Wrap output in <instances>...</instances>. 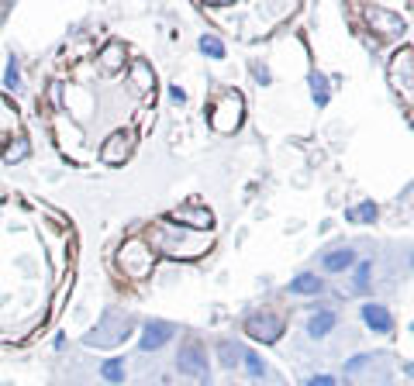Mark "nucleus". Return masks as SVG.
Returning <instances> with one entry per match:
<instances>
[{
	"instance_id": "nucleus-1",
	"label": "nucleus",
	"mask_w": 414,
	"mask_h": 386,
	"mask_svg": "<svg viewBox=\"0 0 414 386\" xmlns=\"http://www.w3.org/2000/svg\"><path fill=\"white\" fill-rule=\"evenodd\" d=\"M152 245L166 256H201L211 245V234L194 232L180 221H159L152 228Z\"/></svg>"
},
{
	"instance_id": "nucleus-2",
	"label": "nucleus",
	"mask_w": 414,
	"mask_h": 386,
	"mask_svg": "<svg viewBox=\"0 0 414 386\" xmlns=\"http://www.w3.org/2000/svg\"><path fill=\"white\" fill-rule=\"evenodd\" d=\"M131 328H135V317H131L128 310L107 307L101 314V321H97V328L83 335V345H86V348H114V345L128 341Z\"/></svg>"
},
{
	"instance_id": "nucleus-3",
	"label": "nucleus",
	"mask_w": 414,
	"mask_h": 386,
	"mask_svg": "<svg viewBox=\"0 0 414 386\" xmlns=\"http://www.w3.org/2000/svg\"><path fill=\"white\" fill-rule=\"evenodd\" d=\"M242 93H235V90H225L221 93V101L218 107L211 110V128L221 131V135H232L238 125H242Z\"/></svg>"
},
{
	"instance_id": "nucleus-4",
	"label": "nucleus",
	"mask_w": 414,
	"mask_h": 386,
	"mask_svg": "<svg viewBox=\"0 0 414 386\" xmlns=\"http://www.w3.org/2000/svg\"><path fill=\"white\" fill-rule=\"evenodd\" d=\"M177 369H180V376L194 380L197 386H207L211 373H207V352L201 348V341H186L183 345L180 356H177Z\"/></svg>"
},
{
	"instance_id": "nucleus-5",
	"label": "nucleus",
	"mask_w": 414,
	"mask_h": 386,
	"mask_svg": "<svg viewBox=\"0 0 414 386\" xmlns=\"http://www.w3.org/2000/svg\"><path fill=\"white\" fill-rule=\"evenodd\" d=\"M245 335L262 341V345H273V341H280L284 338V317H276L273 310H259V314H249L245 317Z\"/></svg>"
},
{
	"instance_id": "nucleus-6",
	"label": "nucleus",
	"mask_w": 414,
	"mask_h": 386,
	"mask_svg": "<svg viewBox=\"0 0 414 386\" xmlns=\"http://www.w3.org/2000/svg\"><path fill=\"white\" fill-rule=\"evenodd\" d=\"M118 262H121V269L128 276H145L152 269V249H145L142 242H128V245H121Z\"/></svg>"
},
{
	"instance_id": "nucleus-7",
	"label": "nucleus",
	"mask_w": 414,
	"mask_h": 386,
	"mask_svg": "<svg viewBox=\"0 0 414 386\" xmlns=\"http://www.w3.org/2000/svg\"><path fill=\"white\" fill-rule=\"evenodd\" d=\"M390 83H393V90H404V97L411 101V49L397 52L393 59H390Z\"/></svg>"
},
{
	"instance_id": "nucleus-8",
	"label": "nucleus",
	"mask_w": 414,
	"mask_h": 386,
	"mask_svg": "<svg viewBox=\"0 0 414 386\" xmlns=\"http://www.w3.org/2000/svg\"><path fill=\"white\" fill-rule=\"evenodd\" d=\"M169 338H173V324H169V321H149V324L142 328L138 348H142V352H155V348H162Z\"/></svg>"
},
{
	"instance_id": "nucleus-9",
	"label": "nucleus",
	"mask_w": 414,
	"mask_h": 386,
	"mask_svg": "<svg viewBox=\"0 0 414 386\" xmlns=\"http://www.w3.org/2000/svg\"><path fill=\"white\" fill-rule=\"evenodd\" d=\"M128 152H131V135L128 131H118V135H111V138L103 142L101 159L107 166H121V162L128 159Z\"/></svg>"
},
{
	"instance_id": "nucleus-10",
	"label": "nucleus",
	"mask_w": 414,
	"mask_h": 386,
	"mask_svg": "<svg viewBox=\"0 0 414 386\" xmlns=\"http://www.w3.org/2000/svg\"><path fill=\"white\" fill-rule=\"evenodd\" d=\"M362 321L373 328V331H380V335H390L393 331V314H390L384 304H362Z\"/></svg>"
},
{
	"instance_id": "nucleus-11",
	"label": "nucleus",
	"mask_w": 414,
	"mask_h": 386,
	"mask_svg": "<svg viewBox=\"0 0 414 386\" xmlns=\"http://www.w3.org/2000/svg\"><path fill=\"white\" fill-rule=\"evenodd\" d=\"M366 18H369V25L376 28V31H384V35H404V28H408L397 14H387V11H380V7H369Z\"/></svg>"
},
{
	"instance_id": "nucleus-12",
	"label": "nucleus",
	"mask_w": 414,
	"mask_h": 386,
	"mask_svg": "<svg viewBox=\"0 0 414 386\" xmlns=\"http://www.w3.org/2000/svg\"><path fill=\"white\" fill-rule=\"evenodd\" d=\"M177 221L186 225V228H194V232H207L211 228V210H204V207H183V210H177Z\"/></svg>"
},
{
	"instance_id": "nucleus-13",
	"label": "nucleus",
	"mask_w": 414,
	"mask_h": 386,
	"mask_svg": "<svg viewBox=\"0 0 414 386\" xmlns=\"http://www.w3.org/2000/svg\"><path fill=\"white\" fill-rule=\"evenodd\" d=\"M352 262H356V252H352V249H335V252H328V256L321 259L325 273H345Z\"/></svg>"
},
{
	"instance_id": "nucleus-14",
	"label": "nucleus",
	"mask_w": 414,
	"mask_h": 386,
	"mask_svg": "<svg viewBox=\"0 0 414 386\" xmlns=\"http://www.w3.org/2000/svg\"><path fill=\"white\" fill-rule=\"evenodd\" d=\"M335 321H338L335 310H318V314L308 321V335L310 338H325L332 328H335Z\"/></svg>"
},
{
	"instance_id": "nucleus-15",
	"label": "nucleus",
	"mask_w": 414,
	"mask_h": 386,
	"mask_svg": "<svg viewBox=\"0 0 414 386\" xmlns=\"http://www.w3.org/2000/svg\"><path fill=\"white\" fill-rule=\"evenodd\" d=\"M290 293H297V297H318L321 293V276L301 273L297 280H290Z\"/></svg>"
},
{
	"instance_id": "nucleus-16",
	"label": "nucleus",
	"mask_w": 414,
	"mask_h": 386,
	"mask_svg": "<svg viewBox=\"0 0 414 386\" xmlns=\"http://www.w3.org/2000/svg\"><path fill=\"white\" fill-rule=\"evenodd\" d=\"M376 214H380V207L373 204V200H362L359 207L345 210V217H349V221H359V225H373V221H376Z\"/></svg>"
},
{
	"instance_id": "nucleus-17",
	"label": "nucleus",
	"mask_w": 414,
	"mask_h": 386,
	"mask_svg": "<svg viewBox=\"0 0 414 386\" xmlns=\"http://www.w3.org/2000/svg\"><path fill=\"white\" fill-rule=\"evenodd\" d=\"M218 356H221V365H228V369H232V365L242 362V348H238L235 341L225 338V341H218Z\"/></svg>"
},
{
	"instance_id": "nucleus-18",
	"label": "nucleus",
	"mask_w": 414,
	"mask_h": 386,
	"mask_svg": "<svg viewBox=\"0 0 414 386\" xmlns=\"http://www.w3.org/2000/svg\"><path fill=\"white\" fill-rule=\"evenodd\" d=\"M101 376L107 383H125V359H107L101 365Z\"/></svg>"
},
{
	"instance_id": "nucleus-19",
	"label": "nucleus",
	"mask_w": 414,
	"mask_h": 386,
	"mask_svg": "<svg viewBox=\"0 0 414 386\" xmlns=\"http://www.w3.org/2000/svg\"><path fill=\"white\" fill-rule=\"evenodd\" d=\"M201 52H204L207 59H225V45L214 35H201Z\"/></svg>"
},
{
	"instance_id": "nucleus-20",
	"label": "nucleus",
	"mask_w": 414,
	"mask_h": 386,
	"mask_svg": "<svg viewBox=\"0 0 414 386\" xmlns=\"http://www.w3.org/2000/svg\"><path fill=\"white\" fill-rule=\"evenodd\" d=\"M310 93H314L318 107H325V103H328V79L321 76V73H314V76H310Z\"/></svg>"
},
{
	"instance_id": "nucleus-21",
	"label": "nucleus",
	"mask_w": 414,
	"mask_h": 386,
	"mask_svg": "<svg viewBox=\"0 0 414 386\" xmlns=\"http://www.w3.org/2000/svg\"><path fill=\"white\" fill-rule=\"evenodd\" d=\"M242 365H245V373H249V376H262V373H266V365H262V359H259L256 352H242Z\"/></svg>"
},
{
	"instance_id": "nucleus-22",
	"label": "nucleus",
	"mask_w": 414,
	"mask_h": 386,
	"mask_svg": "<svg viewBox=\"0 0 414 386\" xmlns=\"http://www.w3.org/2000/svg\"><path fill=\"white\" fill-rule=\"evenodd\" d=\"M369 273H373V262L362 259L359 266H356V290H366V286H369Z\"/></svg>"
},
{
	"instance_id": "nucleus-23",
	"label": "nucleus",
	"mask_w": 414,
	"mask_h": 386,
	"mask_svg": "<svg viewBox=\"0 0 414 386\" xmlns=\"http://www.w3.org/2000/svg\"><path fill=\"white\" fill-rule=\"evenodd\" d=\"M4 83H7V90H18V86H21V69H18V62H14V59L7 62V73H4Z\"/></svg>"
},
{
	"instance_id": "nucleus-24",
	"label": "nucleus",
	"mask_w": 414,
	"mask_h": 386,
	"mask_svg": "<svg viewBox=\"0 0 414 386\" xmlns=\"http://www.w3.org/2000/svg\"><path fill=\"white\" fill-rule=\"evenodd\" d=\"M118 66H121V49H118V45H111V49L103 52V69H111V73H114Z\"/></svg>"
},
{
	"instance_id": "nucleus-25",
	"label": "nucleus",
	"mask_w": 414,
	"mask_h": 386,
	"mask_svg": "<svg viewBox=\"0 0 414 386\" xmlns=\"http://www.w3.org/2000/svg\"><path fill=\"white\" fill-rule=\"evenodd\" d=\"M135 79H138V90H149L152 86V76H149V66L145 62H135Z\"/></svg>"
},
{
	"instance_id": "nucleus-26",
	"label": "nucleus",
	"mask_w": 414,
	"mask_h": 386,
	"mask_svg": "<svg viewBox=\"0 0 414 386\" xmlns=\"http://www.w3.org/2000/svg\"><path fill=\"white\" fill-rule=\"evenodd\" d=\"M21 155H28L25 142H18V145H11V149H7V159H11V162H14V159H21Z\"/></svg>"
},
{
	"instance_id": "nucleus-27",
	"label": "nucleus",
	"mask_w": 414,
	"mask_h": 386,
	"mask_svg": "<svg viewBox=\"0 0 414 386\" xmlns=\"http://www.w3.org/2000/svg\"><path fill=\"white\" fill-rule=\"evenodd\" d=\"M308 386H338V383H335V376H310Z\"/></svg>"
},
{
	"instance_id": "nucleus-28",
	"label": "nucleus",
	"mask_w": 414,
	"mask_h": 386,
	"mask_svg": "<svg viewBox=\"0 0 414 386\" xmlns=\"http://www.w3.org/2000/svg\"><path fill=\"white\" fill-rule=\"evenodd\" d=\"M169 97H173V101H177V103H183V101H186V93H183V86H169Z\"/></svg>"
},
{
	"instance_id": "nucleus-29",
	"label": "nucleus",
	"mask_w": 414,
	"mask_h": 386,
	"mask_svg": "<svg viewBox=\"0 0 414 386\" xmlns=\"http://www.w3.org/2000/svg\"><path fill=\"white\" fill-rule=\"evenodd\" d=\"M211 4H225V0H211Z\"/></svg>"
}]
</instances>
